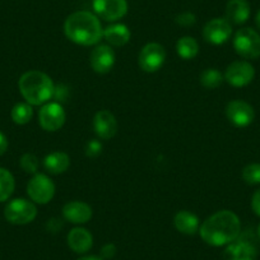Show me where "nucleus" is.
Returning a JSON list of instances; mask_svg holds the SVG:
<instances>
[{
	"instance_id": "25",
	"label": "nucleus",
	"mask_w": 260,
	"mask_h": 260,
	"mask_svg": "<svg viewBox=\"0 0 260 260\" xmlns=\"http://www.w3.org/2000/svg\"><path fill=\"white\" fill-rule=\"evenodd\" d=\"M224 81V76L216 68H208L201 74V84L207 89L218 88Z\"/></svg>"
},
{
	"instance_id": "8",
	"label": "nucleus",
	"mask_w": 260,
	"mask_h": 260,
	"mask_svg": "<svg viewBox=\"0 0 260 260\" xmlns=\"http://www.w3.org/2000/svg\"><path fill=\"white\" fill-rule=\"evenodd\" d=\"M166 60V51L164 46L157 42H149L144 45L139 52L138 64L139 68L146 73H154L159 71Z\"/></svg>"
},
{
	"instance_id": "5",
	"label": "nucleus",
	"mask_w": 260,
	"mask_h": 260,
	"mask_svg": "<svg viewBox=\"0 0 260 260\" xmlns=\"http://www.w3.org/2000/svg\"><path fill=\"white\" fill-rule=\"evenodd\" d=\"M235 51L244 59L260 56V35L250 27L240 28L234 36Z\"/></svg>"
},
{
	"instance_id": "2",
	"label": "nucleus",
	"mask_w": 260,
	"mask_h": 260,
	"mask_svg": "<svg viewBox=\"0 0 260 260\" xmlns=\"http://www.w3.org/2000/svg\"><path fill=\"white\" fill-rule=\"evenodd\" d=\"M64 34L67 39L82 46H94L99 45L104 37V28L101 22L94 16L86 11L72 13L65 19Z\"/></svg>"
},
{
	"instance_id": "10",
	"label": "nucleus",
	"mask_w": 260,
	"mask_h": 260,
	"mask_svg": "<svg viewBox=\"0 0 260 260\" xmlns=\"http://www.w3.org/2000/svg\"><path fill=\"white\" fill-rule=\"evenodd\" d=\"M255 77V69L250 62L237 60L231 62L224 72V81L232 87H245L252 82Z\"/></svg>"
},
{
	"instance_id": "7",
	"label": "nucleus",
	"mask_w": 260,
	"mask_h": 260,
	"mask_svg": "<svg viewBox=\"0 0 260 260\" xmlns=\"http://www.w3.org/2000/svg\"><path fill=\"white\" fill-rule=\"evenodd\" d=\"M27 194L35 204L50 203L55 195V184L47 175L35 174L27 185Z\"/></svg>"
},
{
	"instance_id": "13",
	"label": "nucleus",
	"mask_w": 260,
	"mask_h": 260,
	"mask_svg": "<svg viewBox=\"0 0 260 260\" xmlns=\"http://www.w3.org/2000/svg\"><path fill=\"white\" fill-rule=\"evenodd\" d=\"M93 9L100 18L116 22L126 16V0H93Z\"/></svg>"
},
{
	"instance_id": "29",
	"label": "nucleus",
	"mask_w": 260,
	"mask_h": 260,
	"mask_svg": "<svg viewBox=\"0 0 260 260\" xmlns=\"http://www.w3.org/2000/svg\"><path fill=\"white\" fill-rule=\"evenodd\" d=\"M102 152V144L100 143V141L93 139V141H89L86 146V156L87 157H97L99 154H101Z\"/></svg>"
},
{
	"instance_id": "20",
	"label": "nucleus",
	"mask_w": 260,
	"mask_h": 260,
	"mask_svg": "<svg viewBox=\"0 0 260 260\" xmlns=\"http://www.w3.org/2000/svg\"><path fill=\"white\" fill-rule=\"evenodd\" d=\"M69 166H71V157L65 152H52V153H49L44 158V167L49 174H64L69 169Z\"/></svg>"
},
{
	"instance_id": "18",
	"label": "nucleus",
	"mask_w": 260,
	"mask_h": 260,
	"mask_svg": "<svg viewBox=\"0 0 260 260\" xmlns=\"http://www.w3.org/2000/svg\"><path fill=\"white\" fill-rule=\"evenodd\" d=\"M250 17V4L247 0H229L226 6V19L231 24H242Z\"/></svg>"
},
{
	"instance_id": "23",
	"label": "nucleus",
	"mask_w": 260,
	"mask_h": 260,
	"mask_svg": "<svg viewBox=\"0 0 260 260\" xmlns=\"http://www.w3.org/2000/svg\"><path fill=\"white\" fill-rule=\"evenodd\" d=\"M14 187H16V182H14L13 175L7 169L0 167V203L11 198Z\"/></svg>"
},
{
	"instance_id": "36",
	"label": "nucleus",
	"mask_w": 260,
	"mask_h": 260,
	"mask_svg": "<svg viewBox=\"0 0 260 260\" xmlns=\"http://www.w3.org/2000/svg\"><path fill=\"white\" fill-rule=\"evenodd\" d=\"M239 260H254V259H249V257H245V259H239Z\"/></svg>"
},
{
	"instance_id": "24",
	"label": "nucleus",
	"mask_w": 260,
	"mask_h": 260,
	"mask_svg": "<svg viewBox=\"0 0 260 260\" xmlns=\"http://www.w3.org/2000/svg\"><path fill=\"white\" fill-rule=\"evenodd\" d=\"M12 120L18 125H26L28 124L34 116V109L32 105L27 104V102H19V104L14 105L11 112Z\"/></svg>"
},
{
	"instance_id": "12",
	"label": "nucleus",
	"mask_w": 260,
	"mask_h": 260,
	"mask_svg": "<svg viewBox=\"0 0 260 260\" xmlns=\"http://www.w3.org/2000/svg\"><path fill=\"white\" fill-rule=\"evenodd\" d=\"M226 116L231 124L237 127H246L254 121L255 111L252 106L241 100H235L227 104Z\"/></svg>"
},
{
	"instance_id": "21",
	"label": "nucleus",
	"mask_w": 260,
	"mask_h": 260,
	"mask_svg": "<svg viewBox=\"0 0 260 260\" xmlns=\"http://www.w3.org/2000/svg\"><path fill=\"white\" fill-rule=\"evenodd\" d=\"M130 31L125 24L115 23L110 24L104 29V39L109 42L111 46H124L130 41Z\"/></svg>"
},
{
	"instance_id": "1",
	"label": "nucleus",
	"mask_w": 260,
	"mask_h": 260,
	"mask_svg": "<svg viewBox=\"0 0 260 260\" xmlns=\"http://www.w3.org/2000/svg\"><path fill=\"white\" fill-rule=\"evenodd\" d=\"M241 234V222L232 211H218L201 224L199 235L211 246H227Z\"/></svg>"
},
{
	"instance_id": "3",
	"label": "nucleus",
	"mask_w": 260,
	"mask_h": 260,
	"mask_svg": "<svg viewBox=\"0 0 260 260\" xmlns=\"http://www.w3.org/2000/svg\"><path fill=\"white\" fill-rule=\"evenodd\" d=\"M18 88L27 104L41 106L54 97L55 86L46 73L40 71H29L22 74L18 81Z\"/></svg>"
},
{
	"instance_id": "34",
	"label": "nucleus",
	"mask_w": 260,
	"mask_h": 260,
	"mask_svg": "<svg viewBox=\"0 0 260 260\" xmlns=\"http://www.w3.org/2000/svg\"><path fill=\"white\" fill-rule=\"evenodd\" d=\"M255 24H256L257 29H259V31H260V9H259V11H257L256 16H255Z\"/></svg>"
},
{
	"instance_id": "17",
	"label": "nucleus",
	"mask_w": 260,
	"mask_h": 260,
	"mask_svg": "<svg viewBox=\"0 0 260 260\" xmlns=\"http://www.w3.org/2000/svg\"><path fill=\"white\" fill-rule=\"evenodd\" d=\"M68 246L77 254H86L93 245V237L87 229L83 227H74L71 230L67 237Z\"/></svg>"
},
{
	"instance_id": "27",
	"label": "nucleus",
	"mask_w": 260,
	"mask_h": 260,
	"mask_svg": "<svg viewBox=\"0 0 260 260\" xmlns=\"http://www.w3.org/2000/svg\"><path fill=\"white\" fill-rule=\"evenodd\" d=\"M21 164L22 170L27 174H37V170H39V158H37L35 154L32 153H24L23 156L21 157Z\"/></svg>"
},
{
	"instance_id": "9",
	"label": "nucleus",
	"mask_w": 260,
	"mask_h": 260,
	"mask_svg": "<svg viewBox=\"0 0 260 260\" xmlns=\"http://www.w3.org/2000/svg\"><path fill=\"white\" fill-rule=\"evenodd\" d=\"M67 119L64 107L59 102H47L39 112V122L46 132H57L62 127Z\"/></svg>"
},
{
	"instance_id": "15",
	"label": "nucleus",
	"mask_w": 260,
	"mask_h": 260,
	"mask_svg": "<svg viewBox=\"0 0 260 260\" xmlns=\"http://www.w3.org/2000/svg\"><path fill=\"white\" fill-rule=\"evenodd\" d=\"M117 125L116 117L107 110H100L96 112L93 117V130L96 136L100 139L109 141L114 138L117 133Z\"/></svg>"
},
{
	"instance_id": "32",
	"label": "nucleus",
	"mask_w": 260,
	"mask_h": 260,
	"mask_svg": "<svg viewBox=\"0 0 260 260\" xmlns=\"http://www.w3.org/2000/svg\"><path fill=\"white\" fill-rule=\"evenodd\" d=\"M7 149H8V138L6 137V134L0 132V156H3Z\"/></svg>"
},
{
	"instance_id": "6",
	"label": "nucleus",
	"mask_w": 260,
	"mask_h": 260,
	"mask_svg": "<svg viewBox=\"0 0 260 260\" xmlns=\"http://www.w3.org/2000/svg\"><path fill=\"white\" fill-rule=\"evenodd\" d=\"M257 254L256 237L251 232H241L236 240L227 245L223 252V257L226 260H239L249 257L254 259Z\"/></svg>"
},
{
	"instance_id": "4",
	"label": "nucleus",
	"mask_w": 260,
	"mask_h": 260,
	"mask_svg": "<svg viewBox=\"0 0 260 260\" xmlns=\"http://www.w3.org/2000/svg\"><path fill=\"white\" fill-rule=\"evenodd\" d=\"M4 216L7 221L12 224H28L35 221L37 217V207L36 204L28 199L18 198L13 199L7 204L4 209Z\"/></svg>"
},
{
	"instance_id": "14",
	"label": "nucleus",
	"mask_w": 260,
	"mask_h": 260,
	"mask_svg": "<svg viewBox=\"0 0 260 260\" xmlns=\"http://www.w3.org/2000/svg\"><path fill=\"white\" fill-rule=\"evenodd\" d=\"M91 68L99 74H106L111 72L115 64V52L110 45H96L89 55Z\"/></svg>"
},
{
	"instance_id": "30",
	"label": "nucleus",
	"mask_w": 260,
	"mask_h": 260,
	"mask_svg": "<svg viewBox=\"0 0 260 260\" xmlns=\"http://www.w3.org/2000/svg\"><path fill=\"white\" fill-rule=\"evenodd\" d=\"M116 254V246L114 244H106L102 246L101 249V257L102 259H111V257L115 256Z\"/></svg>"
},
{
	"instance_id": "26",
	"label": "nucleus",
	"mask_w": 260,
	"mask_h": 260,
	"mask_svg": "<svg viewBox=\"0 0 260 260\" xmlns=\"http://www.w3.org/2000/svg\"><path fill=\"white\" fill-rule=\"evenodd\" d=\"M242 179L249 185L260 184V164H250L242 170Z\"/></svg>"
},
{
	"instance_id": "33",
	"label": "nucleus",
	"mask_w": 260,
	"mask_h": 260,
	"mask_svg": "<svg viewBox=\"0 0 260 260\" xmlns=\"http://www.w3.org/2000/svg\"><path fill=\"white\" fill-rule=\"evenodd\" d=\"M77 260H104L101 256H97V255H84V256L79 257Z\"/></svg>"
},
{
	"instance_id": "16",
	"label": "nucleus",
	"mask_w": 260,
	"mask_h": 260,
	"mask_svg": "<svg viewBox=\"0 0 260 260\" xmlns=\"http://www.w3.org/2000/svg\"><path fill=\"white\" fill-rule=\"evenodd\" d=\"M62 217L73 224H84L92 218V208L86 202L73 201L62 207Z\"/></svg>"
},
{
	"instance_id": "11",
	"label": "nucleus",
	"mask_w": 260,
	"mask_h": 260,
	"mask_svg": "<svg viewBox=\"0 0 260 260\" xmlns=\"http://www.w3.org/2000/svg\"><path fill=\"white\" fill-rule=\"evenodd\" d=\"M232 36V24L226 18H214L207 22L203 28V37L208 44L222 45Z\"/></svg>"
},
{
	"instance_id": "35",
	"label": "nucleus",
	"mask_w": 260,
	"mask_h": 260,
	"mask_svg": "<svg viewBox=\"0 0 260 260\" xmlns=\"http://www.w3.org/2000/svg\"><path fill=\"white\" fill-rule=\"evenodd\" d=\"M257 239L260 240V224H259V227H257Z\"/></svg>"
},
{
	"instance_id": "22",
	"label": "nucleus",
	"mask_w": 260,
	"mask_h": 260,
	"mask_svg": "<svg viewBox=\"0 0 260 260\" xmlns=\"http://www.w3.org/2000/svg\"><path fill=\"white\" fill-rule=\"evenodd\" d=\"M176 52L181 59L191 60L199 54V44L194 37L184 36L176 42Z\"/></svg>"
},
{
	"instance_id": "31",
	"label": "nucleus",
	"mask_w": 260,
	"mask_h": 260,
	"mask_svg": "<svg viewBox=\"0 0 260 260\" xmlns=\"http://www.w3.org/2000/svg\"><path fill=\"white\" fill-rule=\"evenodd\" d=\"M251 208L256 216L260 217V189L254 192L251 198Z\"/></svg>"
},
{
	"instance_id": "28",
	"label": "nucleus",
	"mask_w": 260,
	"mask_h": 260,
	"mask_svg": "<svg viewBox=\"0 0 260 260\" xmlns=\"http://www.w3.org/2000/svg\"><path fill=\"white\" fill-rule=\"evenodd\" d=\"M175 22H176L179 26L191 27L197 23V17H195V14L191 13V12H184V13H180L179 16L175 18Z\"/></svg>"
},
{
	"instance_id": "19",
	"label": "nucleus",
	"mask_w": 260,
	"mask_h": 260,
	"mask_svg": "<svg viewBox=\"0 0 260 260\" xmlns=\"http://www.w3.org/2000/svg\"><path fill=\"white\" fill-rule=\"evenodd\" d=\"M174 224L180 234L187 235V236H192L199 232V229H201L199 218L189 211L177 212L176 216L174 217Z\"/></svg>"
}]
</instances>
